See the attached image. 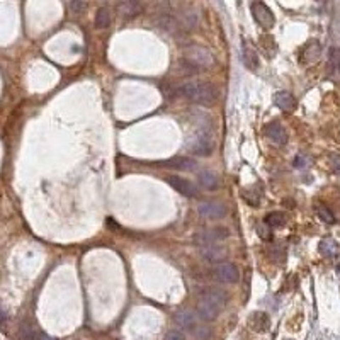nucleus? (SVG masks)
<instances>
[{
    "instance_id": "nucleus-1",
    "label": "nucleus",
    "mask_w": 340,
    "mask_h": 340,
    "mask_svg": "<svg viewBox=\"0 0 340 340\" xmlns=\"http://www.w3.org/2000/svg\"><path fill=\"white\" fill-rule=\"evenodd\" d=\"M177 94L194 104L204 106L213 104L218 97L216 87L210 82H186L177 89Z\"/></svg>"
},
{
    "instance_id": "nucleus-2",
    "label": "nucleus",
    "mask_w": 340,
    "mask_h": 340,
    "mask_svg": "<svg viewBox=\"0 0 340 340\" xmlns=\"http://www.w3.org/2000/svg\"><path fill=\"white\" fill-rule=\"evenodd\" d=\"M184 62L189 63L191 67L197 68H207L213 65V55L207 48L197 46V44H191L186 48L184 51Z\"/></svg>"
},
{
    "instance_id": "nucleus-3",
    "label": "nucleus",
    "mask_w": 340,
    "mask_h": 340,
    "mask_svg": "<svg viewBox=\"0 0 340 340\" xmlns=\"http://www.w3.org/2000/svg\"><path fill=\"white\" fill-rule=\"evenodd\" d=\"M228 237H230L228 228L215 226V228H211V230H202L199 233H196V235L192 237V242L201 248V247H207V245H216V243L226 240Z\"/></svg>"
},
{
    "instance_id": "nucleus-4",
    "label": "nucleus",
    "mask_w": 340,
    "mask_h": 340,
    "mask_svg": "<svg viewBox=\"0 0 340 340\" xmlns=\"http://www.w3.org/2000/svg\"><path fill=\"white\" fill-rule=\"evenodd\" d=\"M187 148H189L191 153H194L196 156H207L211 155L213 151V140L211 136L207 135V131H197L196 135H192L189 141H187Z\"/></svg>"
},
{
    "instance_id": "nucleus-5",
    "label": "nucleus",
    "mask_w": 340,
    "mask_h": 340,
    "mask_svg": "<svg viewBox=\"0 0 340 340\" xmlns=\"http://www.w3.org/2000/svg\"><path fill=\"white\" fill-rule=\"evenodd\" d=\"M213 276L218 282L223 284H233L238 281V271L237 267L230 262H221L216 264L215 269H213Z\"/></svg>"
},
{
    "instance_id": "nucleus-6",
    "label": "nucleus",
    "mask_w": 340,
    "mask_h": 340,
    "mask_svg": "<svg viewBox=\"0 0 340 340\" xmlns=\"http://www.w3.org/2000/svg\"><path fill=\"white\" fill-rule=\"evenodd\" d=\"M252 14H253V19H255V21L260 24L264 29L274 28V22H276V19H274V14L271 12V9H269L266 4L253 2L252 4Z\"/></svg>"
},
{
    "instance_id": "nucleus-7",
    "label": "nucleus",
    "mask_w": 340,
    "mask_h": 340,
    "mask_svg": "<svg viewBox=\"0 0 340 340\" xmlns=\"http://www.w3.org/2000/svg\"><path fill=\"white\" fill-rule=\"evenodd\" d=\"M197 317H199L202 322H215V320L220 317V311H221V306H218L216 303L210 301V299L202 298L197 301Z\"/></svg>"
},
{
    "instance_id": "nucleus-8",
    "label": "nucleus",
    "mask_w": 340,
    "mask_h": 340,
    "mask_svg": "<svg viewBox=\"0 0 340 340\" xmlns=\"http://www.w3.org/2000/svg\"><path fill=\"white\" fill-rule=\"evenodd\" d=\"M197 213L204 220H221L226 215V206L221 202H201L197 206Z\"/></svg>"
},
{
    "instance_id": "nucleus-9",
    "label": "nucleus",
    "mask_w": 340,
    "mask_h": 340,
    "mask_svg": "<svg viewBox=\"0 0 340 340\" xmlns=\"http://www.w3.org/2000/svg\"><path fill=\"white\" fill-rule=\"evenodd\" d=\"M167 182H169V186L172 187L174 191H177L179 194L186 196V197H194L197 196V187L192 184L191 180L184 179V177H179V175H170L167 177Z\"/></svg>"
},
{
    "instance_id": "nucleus-10",
    "label": "nucleus",
    "mask_w": 340,
    "mask_h": 340,
    "mask_svg": "<svg viewBox=\"0 0 340 340\" xmlns=\"http://www.w3.org/2000/svg\"><path fill=\"white\" fill-rule=\"evenodd\" d=\"M264 133H266V136L272 141V143H276L279 146L287 143V131L284 129V126L279 123V121H272V123L266 124Z\"/></svg>"
},
{
    "instance_id": "nucleus-11",
    "label": "nucleus",
    "mask_w": 340,
    "mask_h": 340,
    "mask_svg": "<svg viewBox=\"0 0 340 340\" xmlns=\"http://www.w3.org/2000/svg\"><path fill=\"white\" fill-rule=\"evenodd\" d=\"M199 255L204 258L206 262L221 264L225 262V258L228 257V250L223 245H207V247L199 248Z\"/></svg>"
},
{
    "instance_id": "nucleus-12",
    "label": "nucleus",
    "mask_w": 340,
    "mask_h": 340,
    "mask_svg": "<svg viewBox=\"0 0 340 340\" xmlns=\"http://www.w3.org/2000/svg\"><path fill=\"white\" fill-rule=\"evenodd\" d=\"M242 51H243V63H245V67L255 72V70L258 68V65H260V58H258L255 48H253L248 41H243Z\"/></svg>"
},
{
    "instance_id": "nucleus-13",
    "label": "nucleus",
    "mask_w": 340,
    "mask_h": 340,
    "mask_svg": "<svg viewBox=\"0 0 340 340\" xmlns=\"http://www.w3.org/2000/svg\"><path fill=\"white\" fill-rule=\"evenodd\" d=\"M274 104L281 111H286V113H291V111L296 109V99L289 92H286V90L274 94Z\"/></svg>"
},
{
    "instance_id": "nucleus-14",
    "label": "nucleus",
    "mask_w": 340,
    "mask_h": 340,
    "mask_svg": "<svg viewBox=\"0 0 340 340\" xmlns=\"http://www.w3.org/2000/svg\"><path fill=\"white\" fill-rule=\"evenodd\" d=\"M165 165L170 167V169L182 170V172H192V170H196V167H197L196 160L189 159V156H177V159L165 162Z\"/></svg>"
},
{
    "instance_id": "nucleus-15",
    "label": "nucleus",
    "mask_w": 340,
    "mask_h": 340,
    "mask_svg": "<svg viewBox=\"0 0 340 340\" xmlns=\"http://www.w3.org/2000/svg\"><path fill=\"white\" fill-rule=\"evenodd\" d=\"M197 180H199V186L204 187L206 191H216L218 186H220V179L213 170H201L199 175H197Z\"/></svg>"
},
{
    "instance_id": "nucleus-16",
    "label": "nucleus",
    "mask_w": 340,
    "mask_h": 340,
    "mask_svg": "<svg viewBox=\"0 0 340 340\" xmlns=\"http://www.w3.org/2000/svg\"><path fill=\"white\" fill-rule=\"evenodd\" d=\"M248 325L252 327V330H255V332H267L269 327H271V320L266 313L262 311H255L248 320Z\"/></svg>"
},
{
    "instance_id": "nucleus-17",
    "label": "nucleus",
    "mask_w": 340,
    "mask_h": 340,
    "mask_svg": "<svg viewBox=\"0 0 340 340\" xmlns=\"http://www.w3.org/2000/svg\"><path fill=\"white\" fill-rule=\"evenodd\" d=\"M328 73L335 82H340V49L335 48L328 57Z\"/></svg>"
},
{
    "instance_id": "nucleus-18",
    "label": "nucleus",
    "mask_w": 340,
    "mask_h": 340,
    "mask_svg": "<svg viewBox=\"0 0 340 340\" xmlns=\"http://www.w3.org/2000/svg\"><path fill=\"white\" fill-rule=\"evenodd\" d=\"M320 253H322L323 257H327V258H333V257H337L338 255V252H340V247H338V243L333 240V238H323L322 242H320Z\"/></svg>"
},
{
    "instance_id": "nucleus-19",
    "label": "nucleus",
    "mask_w": 340,
    "mask_h": 340,
    "mask_svg": "<svg viewBox=\"0 0 340 340\" xmlns=\"http://www.w3.org/2000/svg\"><path fill=\"white\" fill-rule=\"evenodd\" d=\"M156 26H159L162 31H167V33H175L177 29H179V21L170 16V14H162V16L156 17Z\"/></svg>"
},
{
    "instance_id": "nucleus-20",
    "label": "nucleus",
    "mask_w": 340,
    "mask_h": 340,
    "mask_svg": "<svg viewBox=\"0 0 340 340\" xmlns=\"http://www.w3.org/2000/svg\"><path fill=\"white\" fill-rule=\"evenodd\" d=\"M202 298H206V299H210V301H213V303H216L218 306H225L226 304V299H228V294L223 291V289H218V287H210V289H206L204 293L201 294Z\"/></svg>"
},
{
    "instance_id": "nucleus-21",
    "label": "nucleus",
    "mask_w": 340,
    "mask_h": 340,
    "mask_svg": "<svg viewBox=\"0 0 340 340\" xmlns=\"http://www.w3.org/2000/svg\"><path fill=\"white\" fill-rule=\"evenodd\" d=\"M175 322L177 325H180L182 328L186 330H194L196 328V320H194V315L191 311H187V309H179V311L175 313Z\"/></svg>"
},
{
    "instance_id": "nucleus-22",
    "label": "nucleus",
    "mask_w": 340,
    "mask_h": 340,
    "mask_svg": "<svg viewBox=\"0 0 340 340\" xmlns=\"http://www.w3.org/2000/svg\"><path fill=\"white\" fill-rule=\"evenodd\" d=\"M199 22V17H197V12L194 9H186V11L180 12V24L186 29H194Z\"/></svg>"
},
{
    "instance_id": "nucleus-23",
    "label": "nucleus",
    "mask_w": 340,
    "mask_h": 340,
    "mask_svg": "<svg viewBox=\"0 0 340 340\" xmlns=\"http://www.w3.org/2000/svg\"><path fill=\"white\" fill-rule=\"evenodd\" d=\"M118 11H119L121 16H124V17H135L136 14H140L141 6L138 2H131V0H126V2L119 4Z\"/></svg>"
},
{
    "instance_id": "nucleus-24",
    "label": "nucleus",
    "mask_w": 340,
    "mask_h": 340,
    "mask_svg": "<svg viewBox=\"0 0 340 340\" xmlns=\"http://www.w3.org/2000/svg\"><path fill=\"white\" fill-rule=\"evenodd\" d=\"M286 215L284 213H269V215L266 216V225H269L271 228H282L284 225H286Z\"/></svg>"
},
{
    "instance_id": "nucleus-25",
    "label": "nucleus",
    "mask_w": 340,
    "mask_h": 340,
    "mask_svg": "<svg viewBox=\"0 0 340 340\" xmlns=\"http://www.w3.org/2000/svg\"><path fill=\"white\" fill-rule=\"evenodd\" d=\"M109 21H111L109 9L100 7L97 11V14H95V28H97V29H106L109 26Z\"/></svg>"
},
{
    "instance_id": "nucleus-26",
    "label": "nucleus",
    "mask_w": 340,
    "mask_h": 340,
    "mask_svg": "<svg viewBox=\"0 0 340 340\" xmlns=\"http://www.w3.org/2000/svg\"><path fill=\"white\" fill-rule=\"evenodd\" d=\"M269 257H271L274 262L282 264L284 258H286V250H284L279 243H276V245H272L271 248H269Z\"/></svg>"
},
{
    "instance_id": "nucleus-27",
    "label": "nucleus",
    "mask_w": 340,
    "mask_h": 340,
    "mask_svg": "<svg viewBox=\"0 0 340 340\" xmlns=\"http://www.w3.org/2000/svg\"><path fill=\"white\" fill-rule=\"evenodd\" d=\"M38 333L31 325H22L21 328H19V338L21 340H38Z\"/></svg>"
},
{
    "instance_id": "nucleus-28",
    "label": "nucleus",
    "mask_w": 340,
    "mask_h": 340,
    "mask_svg": "<svg viewBox=\"0 0 340 340\" xmlns=\"http://www.w3.org/2000/svg\"><path fill=\"white\" fill-rule=\"evenodd\" d=\"M317 213H318V216L322 218V221L328 223V225H332V223H335L333 213L330 211L327 206H323V204H318V206H317Z\"/></svg>"
},
{
    "instance_id": "nucleus-29",
    "label": "nucleus",
    "mask_w": 340,
    "mask_h": 340,
    "mask_svg": "<svg viewBox=\"0 0 340 340\" xmlns=\"http://www.w3.org/2000/svg\"><path fill=\"white\" fill-rule=\"evenodd\" d=\"M192 333H194V337L197 340H207L211 337V330L210 328H207V327H197V325H196V328L192 330Z\"/></svg>"
},
{
    "instance_id": "nucleus-30",
    "label": "nucleus",
    "mask_w": 340,
    "mask_h": 340,
    "mask_svg": "<svg viewBox=\"0 0 340 340\" xmlns=\"http://www.w3.org/2000/svg\"><path fill=\"white\" fill-rule=\"evenodd\" d=\"M274 46V43H272V38H269V36H266V38H260V46H264V49H266V53H267V57L269 58H272L274 57V53H276V49H271L269 46Z\"/></svg>"
},
{
    "instance_id": "nucleus-31",
    "label": "nucleus",
    "mask_w": 340,
    "mask_h": 340,
    "mask_svg": "<svg viewBox=\"0 0 340 340\" xmlns=\"http://www.w3.org/2000/svg\"><path fill=\"white\" fill-rule=\"evenodd\" d=\"M164 340H186L184 333L179 332V330H170V332L165 333Z\"/></svg>"
},
{
    "instance_id": "nucleus-32",
    "label": "nucleus",
    "mask_w": 340,
    "mask_h": 340,
    "mask_svg": "<svg viewBox=\"0 0 340 340\" xmlns=\"http://www.w3.org/2000/svg\"><path fill=\"white\" fill-rule=\"evenodd\" d=\"M330 167L337 175H340V155H330Z\"/></svg>"
},
{
    "instance_id": "nucleus-33",
    "label": "nucleus",
    "mask_w": 340,
    "mask_h": 340,
    "mask_svg": "<svg viewBox=\"0 0 340 340\" xmlns=\"http://www.w3.org/2000/svg\"><path fill=\"white\" fill-rule=\"evenodd\" d=\"M68 9H70V11H72L73 14H79L80 11H84V9H85V2H72V4L68 6Z\"/></svg>"
},
{
    "instance_id": "nucleus-34",
    "label": "nucleus",
    "mask_w": 340,
    "mask_h": 340,
    "mask_svg": "<svg viewBox=\"0 0 340 340\" xmlns=\"http://www.w3.org/2000/svg\"><path fill=\"white\" fill-rule=\"evenodd\" d=\"M294 165H296L298 169H301V167H306V159H304L303 155H298L296 160H294Z\"/></svg>"
},
{
    "instance_id": "nucleus-35",
    "label": "nucleus",
    "mask_w": 340,
    "mask_h": 340,
    "mask_svg": "<svg viewBox=\"0 0 340 340\" xmlns=\"http://www.w3.org/2000/svg\"><path fill=\"white\" fill-rule=\"evenodd\" d=\"M38 340H55V338H53V337H49V335H46V333L39 332V333H38Z\"/></svg>"
},
{
    "instance_id": "nucleus-36",
    "label": "nucleus",
    "mask_w": 340,
    "mask_h": 340,
    "mask_svg": "<svg viewBox=\"0 0 340 340\" xmlns=\"http://www.w3.org/2000/svg\"><path fill=\"white\" fill-rule=\"evenodd\" d=\"M7 322V317H6V313L2 311V309H0V327H2L4 323Z\"/></svg>"
},
{
    "instance_id": "nucleus-37",
    "label": "nucleus",
    "mask_w": 340,
    "mask_h": 340,
    "mask_svg": "<svg viewBox=\"0 0 340 340\" xmlns=\"http://www.w3.org/2000/svg\"><path fill=\"white\" fill-rule=\"evenodd\" d=\"M108 226H109V228H119V226L116 225V223H114L113 220H108Z\"/></svg>"
},
{
    "instance_id": "nucleus-38",
    "label": "nucleus",
    "mask_w": 340,
    "mask_h": 340,
    "mask_svg": "<svg viewBox=\"0 0 340 340\" xmlns=\"http://www.w3.org/2000/svg\"><path fill=\"white\" fill-rule=\"evenodd\" d=\"M338 272H340V264H338Z\"/></svg>"
},
{
    "instance_id": "nucleus-39",
    "label": "nucleus",
    "mask_w": 340,
    "mask_h": 340,
    "mask_svg": "<svg viewBox=\"0 0 340 340\" xmlns=\"http://www.w3.org/2000/svg\"><path fill=\"white\" fill-rule=\"evenodd\" d=\"M287 340H289V338H287Z\"/></svg>"
}]
</instances>
